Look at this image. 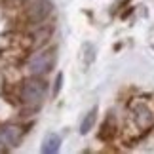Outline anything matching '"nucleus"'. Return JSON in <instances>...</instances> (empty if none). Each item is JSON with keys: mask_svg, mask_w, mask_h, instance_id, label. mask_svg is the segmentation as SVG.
Returning a JSON list of instances; mask_svg holds the SVG:
<instances>
[{"mask_svg": "<svg viewBox=\"0 0 154 154\" xmlns=\"http://www.w3.org/2000/svg\"><path fill=\"white\" fill-rule=\"evenodd\" d=\"M46 95H48V82L42 76H27L17 84V99L19 105L29 110L36 112L42 106Z\"/></svg>", "mask_w": 154, "mask_h": 154, "instance_id": "f257e3e1", "label": "nucleus"}, {"mask_svg": "<svg viewBox=\"0 0 154 154\" xmlns=\"http://www.w3.org/2000/svg\"><path fill=\"white\" fill-rule=\"evenodd\" d=\"M55 65V50L51 48H36L34 51L29 53V57L25 59V72L29 76H44L50 72Z\"/></svg>", "mask_w": 154, "mask_h": 154, "instance_id": "f03ea898", "label": "nucleus"}, {"mask_svg": "<svg viewBox=\"0 0 154 154\" xmlns=\"http://www.w3.org/2000/svg\"><path fill=\"white\" fill-rule=\"evenodd\" d=\"M23 21L29 25V31L32 27H38L42 23H48L53 15V2L51 0H29L23 6Z\"/></svg>", "mask_w": 154, "mask_h": 154, "instance_id": "7ed1b4c3", "label": "nucleus"}, {"mask_svg": "<svg viewBox=\"0 0 154 154\" xmlns=\"http://www.w3.org/2000/svg\"><path fill=\"white\" fill-rule=\"evenodd\" d=\"M129 109H131L133 122H135V126L139 128V131H149V129L154 128V110L146 105V101L135 99V101L129 105Z\"/></svg>", "mask_w": 154, "mask_h": 154, "instance_id": "20e7f679", "label": "nucleus"}, {"mask_svg": "<svg viewBox=\"0 0 154 154\" xmlns=\"http://www.w3.org/2000/svg\"><path fill=\"white\" fill-rule=\"evenodd\" d=\"M23 137V128L17 124H2L0 126V143L2 146L14 149L19 145V141Z\"/></svg>", "mask_w": 154, "mask_h": 154, "instance_id": "39448f33", "label": "nucleus"}, {"mask_svg": "<svg viewBox=\"0 0 154 154\" xmlns=\"http://www.w3.org/2000/svg\"><path fill=\"white\" fill-rule=\"evenodd\" d=\"M118 133V122L114 120V114H110L106 116V120H105V124H103V131L99 133V137L101 139H105V141H109V139H112L114 135Z\"/></svg>", "mask_w": 154, "mask_h": 154, "instance_id": "423d86ee", "label": "nucleus"}, {"mask_svg": "<svg viewBox=\"0 0 154 154\" xmlns=\"http://www.w3.org/2000/svg\"><path fill=\"white\" fill-rule=\"evenodd\" d=\"M61 146V137L57 133H48L42 143V152L44 154H55Z\"/></svg>", "mask_w": 154, "mask_h": 154, "instance_id": "0eeeda50", "label": "nucleus"}, {"mask_svg": "<svg viewBox=\"0 0 154 154\" xmlns=\"http://www.w3.org/2000/svg\"><path fill=\"white\" fill-rule=\"evenodd\" d=\"M95 122H97V109H91L86 114V118L82 120V124H80V133L82 135L90 133L91 129H93V126H95Z\"/></svg>", "mask_w": 154, "mask_h": 154, "instance_id": "6e6552de", "label": "nucleus"}, {"mask_svg": "<svg viewBox=\"0 0 154 154\" xmlns=\"http://www.w3.org/2000/svg\"><path fill=\"white\" fill-rule=\"evenodd\" d=\"M84 59H86V65H91L93 59H95V48H93L91 44L84 46Z\"/></svg>", "mask_w": 154, "mask_h": 154, "instance_id": "1a4fd4ad", "label": "nucleus"}, {"mask_svg": "<svg viewBox=\"0 0 154 154\" xmlns=\"http://www.w3.org/2000/svg\"><path fill=\"white\" fill-rule=\"evenodd\" d=\"M29 0H4V6L8 10H21Z\"/></svg>", "mask_w": 154, "mask_h": 154, "instance_id": "9d476101", "label": "nucleus"}, {"mask_svg": "<svg viewBox=\"0 0 154 154\" xmlns=\"http://www.w3.org/2000/svg\"><path fill=\"white\" fill-rule=\"evenodd\" d=\"M61 86H63V74L59 72V74L55 76V82H53V90H51V95H53V97L59 95V91H61Z\"/></svg>", "mask_w": 154, "mask_h": 154, "instance_id": "9b49d317", "label": "nucleus"}, {"mask_svg": "<svg viewBox=\"0 0 154 154\" xmlns=\"http://www.w3.org/2000/svg\"><path fill=\"white\" fill-rule=\"evenodd\" d=\"M2 149H4V146H2V143H0V152H2Z\"/></svg>", "mask_w": 154, "mask_h": 154, "instance_id": "f8f14e48", "label": "nucleus"}]
</instances>
